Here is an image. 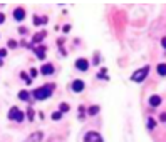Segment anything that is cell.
Returning a JSON list of instances; mask_svg holds the SVG:
<instances>
[{
  "label": "cell",
  "mask_w": 166,
  "mask_h": 142,
  "mask_svg": "<svg viewBox=\"0 0 166 142\" xmlns=\"http://www.w3.org/2000/svg\"><path fill=\"white\" fill-rule=\"evenodd\" d=\"M42 137H44V136H42V132H34L32 136H30L25 142H40V140H42Z\"/></svg>",
  "instance_id": "10"
},
{
  "label": "cell",
  "mask_w": 166,
  "mask_h": 142,
  "mask_svg": "<svg viewBox=\"0 0 166 142\" xmlns=\"http://www.w3.org/2000/svg\"><path fill=\"white\" fill-rule=\"evenodd\" d=\"M148 74H149V67H141V69L134 70V74L131 75V80L133 82H143L148 77Z\"/></svg>",
  "instance_id": "2"
},
{
  "label": "cell",
  "mask_w": 166,
  "mask_h": 142,
  "mask_svg": "<svg viewBox=\"0 0 166 142\" xmlns=\"http://www.w3.org/2000/svg\"><path fill=\"white\" fill-rule=\"evenodd\" d=\"M9 119L15 120V122H22V120H24V112H20L17 107H12L9 111Z\"/></svg>",
  "instance_id": "3"
},
{
  "label": "cell",
  "mask_w": 166,
  "mask_h": 142,
  "mask_svg": "<svg viewBox=\"0 0 166 142\" xmlns=\"http://www.w3.org/2000/svg\"><path fill=\"white\" fill-rule=\"evenodd\" d=\"M161 45H163V47H164V49H166V37H164V38H163V40H161Z\"/></svg>",
  "instance_id": "26"
},
{
  "label": "cell",
  "mask_w": 166,
  "mask_h": 142,
  "mask_svg": "<svg viewBox=\"0 0 166 142\" xmlns=\"http://www.w3.org/2000/svg\"><path fill=\"white\" fill-rule=\"evenodd\" d=\"M161 120H163V122H166V114H161V117H160Z\"/></svg>",
  "instance_id": "24"
},
{
  "label": "cell",
  "mask_w": 166,
  "mask_h": 142,
  "mask_svg": "<svg viewBox=\"0 0 166 142\" xmlns=\"http://www.w3.org/2000/svg\"><path fill=\"white\" fill-rule=\"evenodd\" d=\"M84 142H102V137L99 132H94V130H91V132L86 134V137H84Z\"/></svg>",
  "instance_id": "4"
},
{
  "label": "cell",
  "mask_w": 166,
  "mask_h": 142,
  "mask_svg": "<svg viewBox=\"0 0 166 142\" xmlns=\"http://www.w3.org/2000/svg\"><path fill=\"white\" fill-rule=\"evenodd\" d=\"M20 75H22V79H24V82H25V84H30V82H32V79H30V77L27 75L25 72H22V74H20Z\"/></svg>",
  "instance_id": "17"
},
{
  "label": "cell",
  "mask_w": 166,
  "mask_h": 142,
  "mask_svg": "<svg viewBox=\"0 0 166 142\" xmlns=\"http://www.w3.org/2000/svg\"><path fill=\"white\" fill-rule=\"evenodd\" d=\"M76 69L82 70V72H86L87 69H89V62H87L86 59H77L76 60Z\"/></svg>",
  "instance_id": "5"
},
{
  "label": "cell",
  "mask_w": 166,
  "mask_h": 142,
  "mask_svg": "<svg viewBox=\"0 0 166 142\" xmlns=\"http://www.w3.org/2000/svg\"><path fill=\"white\" fill-rule=\"evenodd\" d=\"M148 127H149V129H153V127H154V122H153V119H148Z\"/></svg>",
  "instance_id": "21"
},
{
  "label": "cell",
  "mask_w": 166,
  "mask_h": 142,
  "mask_svg": "<svg viewBox=\"0 0 166 142\" xmlns=\"http://www.w3.org/2000/svg\"><path fill=\"white\" fill-rule=\"evenodd\" d=\"M158 74L160 75H166V64H160L158 65Z\"/></svg>",
  "instance_id": "14"
},
{
  "label": "cell",
  "mask_w": 166,
  "mask_h": 142,
  "mask_svg": "<svg viewBox=\"0 0 166 142\" xmlns=\"http://www.w3.org/2000/svg\"><path fill=\"white\" fill-rule=\"evenodd\" d=\"M44 37H45V32H42V34H35L34 35V44H39Z\"/></svg>",
  "instance_id": "13"
},
{
  "label": "cell",
  "mask_w": 166,
  "mask_h": 142,
  "mask_svg": "<svg viewBox=\"0 0 166 142\" xmlns=\"http://www.w3.org/2000/svg\"><path fill=\"white\" fill-rule=\"evenodd\" d=\"M59 107H61V111H59V112H69V104H66V102H64V104H61V105H59Z\"/></svg>",
  "instance_id": "16"
},
{
  "label": "cell",
  "mask_w": 166,
  "mask_h": 142,
  "mask_svg": "<svg viewBox=\"0 0 166 142\" xmlns=\"http://www.w3.org/2000/svg\"><path fill=\"white\" fill-rule=\"evenodd\" d=\"M7 55V50H5V49H2V50H0V57H2V59H3V57H5Z\"/></svg>",
  "instance_id": "22"
},
{
  "label": "cell",
  "mask_w": 166,
  "mask_h": 142,
  "mask_svg": "<svg viewBox=\"0 0 166 142\" xmlns=\"http://www.w3.org/2000/svg\"><path fill=\"white\" fill-rule=\"evenodd\" d=\"M9 47H10V49H15V47H17V42H15V40H9Z\"/></svg>",
  "instance_id": "20"
},
{
  "label": "cell",
  "mask_w": 166,
  "mask_h": 142,
  "mask_svg": "<svg viewBox=\"0 0 166 142\" xmlns=\"http://www.w3.org/2000/svg\"><path fill=\"white\" fill-rule=\"evenodd\" d=\"M35 75H37V70L32 69V70H30V77H35Z\"/></svg>",
  "instance_id": "23"
},
{
  "label": "cell",
  "mask_w": 166,
  "mask_h": 142,
  "mask_svg": "<svg viewBox=\"0 0 166 142\" xmlns=\"http://www.w3.org/2000/svg\"><path fill=\"white\" fill-rule=\"evenodd\" d=\"M3 65V60H2V57H0V67H2Z\"/></svg>",
  "instance_id": "27"
},
{
  "label": "cell",
  "mask_w": 166,
  "mask_h": 142,
  "mask_svg": "<svg viewBox=\"0 0 166 142\" xmlns=\"http://www.w3.org/2000/svg\"><path fill=\"white\" fill-rule=\"evenodd\" d=\"M54 89H55V85H52V84L35 89V90L32 92V94H34V99H37V100H45V99L51 97V94L54 92Z\"/></svg>",
  "instance_id": "1"
},
{
  "label": "cell",
  "mask_w": 166,
  "mask_h": 142,
  "mask_svg": "<svg viewBox=\"0 0 166 142\" xmlns=\"http://www.w3.org/2000/svg\"><path fill=\"white\" fill-rule=\"evenodd\" d=\"M160 104H161V97H160V95H151V97H149V105H151V107H158Z\"/></svg>",
  "instance_id": "9"
},
{
  "label": "cell",
  "mask_w": 166,
  "mask_h": 142,
  "mask_svg": "<svg viewBox=\"0 0 166 142\" xmlns=\"http://www.w3.org/2000/svg\"><path fill=\"white\" fill-rule=\"evenodd\" d=\"M45 22H47V19H45V17H44V19H39L37 15L34 17V24H35V25H39V24H45Z\"/></svg>",
  "instance_id": "15"
},
{
  "label": "cell",
  "mask_w": 166,
  "mask_h": 142,
  "mask_svg": "<svg viewBox=\"0 0 166 142\" xmlns=\"http://www.w3.org/2000/svg\"><path fill=\"white\" fill-rule=\"evenodd\" d=\"M19 99H20V100H29V99H30V92L20 90V92H19Z\"/></svg>",
  "instance_id": "12"
},
{
  "label": "cell",
  "mask_w": 166,
  "mask_h": 142,
  "mask_svg": "<svg viewBox=\"0 0 166 142\" xmlns=\"http://www.w3.org/2000/svg\"><path fill=\"white\" fill-rule=\"evenodd\" d=\"M97 112H99V107H97V105H92V107L89 109V114H91V115H96Z\"/></svg>",
  "instance_id": "18"
},
{
  "label": "cell",
  "mask_w": 166,
  "mask_h": 142,
  "mask_svg": "<svg viewBox=\"0 0 166 142\" xmlns=\"http://www.w3.org/2000/svg\"><path fill=\"white\" fill-rule=\"evenodd\" d=\"M3 20H5V15H3V13H0V24H2Z\"/></svg>",
  "instance_id": "25"
},
{
  "label": "cell",
  "mask_w": 166,
  "mask_h": 142,
  "mask_svg": "<svg viewBox=\"0 0 166 142\" xmlns=\"http://www.w3.org/2000/svg\"><path fill=\"white\" fill-rule=\"evenodd\" d=\"M13 19L19 20V22H20V20H24V19H25V10H24L22 7L15 9V10H13Z\"/></svg>",
  "instance_id": "6"
},
{
  "label": "cell",
  "mask_w": 166,
  "mask_h": 142,
  "mask_svg": "<svg viewBox=\"0 0 166 142\" xmlns=\"http://www.w3.org/2000/svg\"><path fill=\"white\" fill-rule=\"evenodd\" d=\"M40 72L44 75H51V74H54V65L52 64H45V65L40 67Z\"/></svg>",
  "instance_id": "7"
},
{
  "label": "cell",
  "mask_w": 166,
  "mask_h": 142,
  "mask_svg": "<svg viewBox=\"0 0 166 142\" xmlns=\"http://www.w3.org/2000/svg\"><path fill=\"white\" fill-rule=\"evenodd\" d=\"M35 55H37V59H45V47L35 49Z\"/></svg>",
  "instance_id": "11"
},
{
  "label": "cell",
  "mask_w": 166,
  "mask_h": 142,
  "mask_svg": "<svg viewBox=\"0 0 166 142\" xmlns=\"http://www.w3.org/2000/svg\"><path fill=\"white\" fill-rule=\"evenodd\" d=\"M72 90L74 92H82L84 90V82L82 80H74L72 82Z\"/></svg>",
  "instance_id": "8"
},
{
  "label": "cell",
  "mask_w": 166,
  "mask_h": 142,
  "mask_svg": "<svg viewBox=\"0 0 166 142\" xmlns=\"http://www.w3.org/2000/svg\"><path fill=\"white\" fill-rule=\"evenodd\" d=\"M61 117H62L61 112H52V120H59Z\"/></svg>",
  "instance_id": "19"
}]
</instances>
